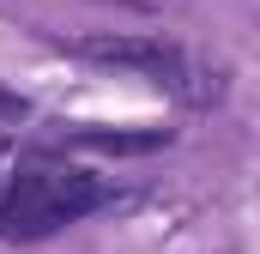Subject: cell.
I'll return each instance as SVG.
<instances>
[{
  "mask_svg": "<svg viewBox=\"0 0 260 254\" xmlns=\"http://www.w3.org/2000/svg\"><path fill=\"white\" fill-rule=\"evenodd\" d=\"M109 200V188L73 164H49V157H30L18 164L6 182H0V236L6 242H37V236H55L67 224H79L85 212H97Z\"/></svg>",
  "mask_w": 260,
  "mask_h": 254,
  "instance_id": "1",
  "label": "cell"
},
{
  "mask_svg": "<svg viewBox=\"0 0 260 254\" xmlns=\"http://www.w3.org/2000/svg\"><path fill=\"white\" fill-rule=\"evenodd\" d=\"M79 55L109 61V67H139V73H151L157 85H170L188 103H212L218 97V73H206L176 43H157V37H91V43H79Z\"/></svg>",
  "mask_w": 260,
  "mask_h": 254,
  "instance_id": "2",
  "label": "cell"
}]
</instances>
